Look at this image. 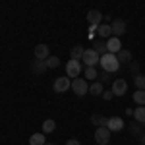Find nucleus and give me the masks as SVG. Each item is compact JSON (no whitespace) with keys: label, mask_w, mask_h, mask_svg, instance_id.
I'll return each mask as SVG.
<instances>
[{"label":"nucleus","mask_w":145,"mask_h":145,"mask_svg":"<svg viewBox=\"0 0 145 145\" xmlns=\"http://www.w3.org/2000/svg\"><path fill=\"white\" fill-rule=\"evenodd\" d=\"M101 68H103V72H108V74H114V72H118L120 70V62H118V58L116 54H110V52H106L105 56H101Z\"/></svg>","instance_id":"1"},{"label":"nucleus","mask_w":145,"mask_h":145,"mask_svg":"<svg viewBox=\"0 0 145 145\" xmlns=\"http://www.w3.org/2000/svg\"><path fill=\"white\" fill-rule=\"evenodd\" d=\"M81 62H83V64H85L87 68H95V66H97V64L101 62V56H99V52H97L95 48H85Z\"/></svg>","instance_id":"2"},{"label":"nucleus","mask_w":145,"mask_h":145,"mask_svg":"<svg viewBox=\"0 0 145 145\" xmlns=\"http://www.w3.org/2000/svg\"><path fill=\"white\" fill-rule=\"evenodd\" d=\"M72 91H74L76 95H79V97L87 95V91H89V83H87V79H85V78L72 79Z\"/></svg>","instance_id":"3"},{"label":"nucleus","mask_w":145,"mask_h":145,"mask_svg":"<svg viewBox=\"0 0 145 145\" xmlns=\"http://www.w3.org/2000/svg\"><path fill=\"white\" fill-rule=\"evenodd\" d=\"M52 89L54 93H66L68 89H72V79L64 76V78H56L54 83H52Z\"/></svg>","instance_id":"4"},{"label":"nucleus","mask_w":145,"mask_h":145,"mask_svg":"<svg viewBox=\"0 0 145 145\" xmlns=\"http://www.w3.org/2000/svg\"><path fill=\"white\" fill-rule=\"evenodd\" d=\"M79 74H81V62L70 58V62L66 64V76L72 78V79H76V78H79Z\"/></svg>","instance_id":"5"},{"label":"nucleus","mask_w":145,"mask_h":145,"mask_svg":"<svg viewBox=\"0 0 145 145\" xmlns=\"http://www.w3.org/2000/svg\"><path fill=\"white\" fill-rule=\"evenodd\" d=\"M112 93H114V97H122V95H126V91H128V81L126 79H114L112 81Z\"/></svg>","instance_id":"6"},{"label":"nucleus","mask_w":145,"mask_h":145,"mask_svg":"<svg viewBox=\"0 0 145 145\" xmlns=\"http://www.w3.org/2000/svg\"><path fill=\"white\" fill-rule=\"evenodd\" d=\"M95 141H97V145H106L110 141V130L108 128H97L95 130Z\"/></svg>","instance_id":"7"},{"label":"nucleus","mask_w":145,"mask_h":145,"mask_svg":"<svg viewBox=\"0 0 145 145\" xmlns=\"http://www.w3.org/2000/svg\"><path fill=\"white\" fill-rule=\"evenodd\" d=\"M110 29H112V37H118V39H120V35L126 33L128 25H126L124 20H114V22L110 23Z\"/></svg>","instance_id":"8"},{"label":"nucleus","mask_w":145,"mask_h":145,"mask_svg":"<svg viewBox=\"0 0 145 145\" xmlns=\"http://www.w3.org/2000/svg\"><path fill=\"white\" fill-rule=\"evenodd\" d=\"M106 50H108L110 54H118V52L122 50V43H120V39H118V37H110V39L106 41Z\"/></svg>","instance_id":"9"},{"label":"nucleus","mask_w":145,"mask_h":145,"mask_svg":"<svg viewBox=\"0 0 145 145\" xmlns=\"http://www.w3.org/2000/svg\"><path fill=\"white\" fill-rule=\"evenodd\" d=\"M48 56H50V50H48V46H46L45 43L35 46V60H43V62H45Z\"/></svg>","instance_id":"10"},{"label":"nucleus","mask_w":145,"mask_h":145,"mask_svg":"<svg viewBox=\"0 0 145 145\" xmlns=\"http://www.w3.org/2000/svg\"><path fill=\"white\" fill-rule=\"evenodd\" d=\"M106 128L112 132H120V130H124V120L120 118V116H112V118H108V124H106Z\"/></svg>","instance_id":"11"},{"label":"nucleus","mask_w":145,"mask_h":145,"mask_svg":"<svg viewBox=\"0 0 145 145\" xmlns=\"http://www.w3.org/2000/svg\"><path fill=\"white\" fill-rule=\"evenodd\" d=\"M87 22H89V25H93V27H99L101 22H103V14H101L99 10H89L87 12Z\"/></svg>","instance_id":"12"},{"label":"nucleus","mask_w":145,"mask_h":145,"mask_svg":"<svg viewBox=\"0 0 145 145\" xmlns=\"http://www.w3.org/2000/svg\"><path fill=\"white\" fill-rule=\"evenodd\" d=\"M46 70H48V66L43 60H33L31 62V72H35V74H45Z\"/></svg>","instance_id":"13"},{"label":"nucleus","mask_w":145,"mask_h":145,"mask_svg":"<svg viewBox=\"0 0 145 145\" xmlns=\"http://www.w3.org/2000/svg\"><path fill=\"white\" fill-rule=\"evenodd\" d=\"M97 33H99V37H105V39H110V37H112L110 23H101L99 27H97Z\"/></svg>","instance_id":"14"},{"label":"nucleus","mask_w":145,"mask_h":145,"mask_svg":"<svg viewBox=\"0 0 145 145\" xmlns=\"http://www.w3.org/2000/svg\"><path fill=\"white\" fill-rule=\"evenodd\" d=\"M91 122L95 124L97 128H106V124H108V118H105L103 114H93V116H91Z\"/></svg>","instance_id":"15"},{"label":"nucleus","mask_w":145,"mask_h":145,"mask_svg":"<svg viewBox=\"0 0 145 145\" xmlns=\"http://www.w3.org/2000/svg\"><path fill=\"white\" fill-rule=\"evenodd\" d=\"M83 52H85V48L83 46H72V50H70V58L72 60H79L81 62V58H83Z\"/></svg>","instance_id":"16"},{"label":"nucleus","mask_w":145,"mask_h":145,"mask_svg":"<svg viewBox=\"0 0 145 145\" xmlns=\"http://www.w3.org/2000/svg\"><path fill=\"white\" fill-rule=\"evenodd\" d=\"M116 58H118V62H120V64H130V62H132V52H130V50H126V48H122V50L116 54Z\"/></svg>","instance_id":"17"},{"label":"nucleus","mask_w":145,"mask_h":145,"mask_svg":"<svg viewBox=\"0 0 145 145\" xmlns=\"http://www.w3.org/2000/svg\"><path fill=\"white\" fill-rule=\"evenodd\" d=\"M45 143H46L45 134H33L29 137V145H45Z\"/></svg>","instance_id":"18"},{"label":"nucleus","mask_w":145,"mask_h":145,"mask_svg":"<svg viewBox=\"0 0 145 145\" xmlns=\"http://www.w3.org/2000/svg\"><path fill=\"white\" fill-rule=\"evenodd\" d=\"M134 118L137 120V124H145V106L134 108Z\"/></svg>","instance_id":"19"},{"label":"nucleus","mask_w":145,"mask_h":145,"mask_svg":"<svg viewBox=\"0 0 145 145\" xmlns=\"http://www.w3.org/2000/svg\"><path fill=\"white\" fill-rule=\"evenodd\" d=\"M89 91L93 93V95L101 97V95H103V91H105V87H103V83H101V81H93V83L89 85Z\"/></svg>","instance_id":"20"},{"label":"nucleus","mask_w":145,"mask_h":145,"mask_svg":"<svg viewBox=\"0 0 145 145\" xmlns=\"http://www.w3.org/2000/svg\"><path fill=\"white\" fill-rule=\"evenodd\" d=\"M134 101L137 103V106H145V91L137 89L134 93Z\"/></svg>","instance_id":"21"},{"label":"nucleus","mask_w":145,"mask_h":145,"mask_svg":"<svg viewBox=\"0 0 145 145\" xmlns=\"http://www.w3.org/2000/svg\"><path fill=\"white\" fill-rule=\"evenodd\" d=\"M85 79H89V81H95V79L99 78V72L95 70V68H85Z\"/></svg>","instance_id":"22"},{"label":"nucleus","mask_w":145,"mask_h":145,"mask_svg":"<svg viewBox=\"0 0 145 145\" xmlns=\"http://www.w3.org/2000/svg\"><path fill=\"white\" fill-rule=\"evenodd\" d=\"M54 128H56V122H54V120H50V118L43 122V132H45V134H50V132H54Z\"/></svg>","instance_id":"23"},{"label":"nucleus","mask_w":145,"mask_h":145,"mask_svg":"<svg viewBox=\"0 0 145 145\" xmlns=\"http://www.w3.org/2000/svg\"><path fill=\"white\" fill-rule=\"evenodd\" d=\"M134 83H135V87H137V89L145 91V76H143V74H137V76L134 78Z\"/></svg>","instance_id":"24"},{"label":"nucleus","mask_w":145,"mask_h":145,"mask_svg":"<svg viewBox=\"0 0 145 145\" xmlns=\"http://www.w3.org/2000/svg\"><path fill=\"white\" fill-rule=\"evenodd\" d=\"M45 62H46V66H48V68H58V66H60V58H58V56H48Z\"/></svg>","instance_id":"25"},{"label":"nucleus","mask_w":145,"mask_h":145,"mask_svg":"<svg viewBox=\"0 0 145 145\" xmlns=\"http://www.w3.org/2000/svg\"><path fill=\"white\" fill-rule=\"evenodd\" d=\"M93 48L99 52V56H105L106 52H108V50H106V43H101V41H99V43H97L95 46H93Z\"/></svg>","instance_id":"26"},{"label":"nucleus","mask_w":145,"mask_h":145,"mask_svg":"<svg viewBox=\"0 0 145 145\" xmlns=\"http://www.w3.org/2000/svg\"><path fill=\"white\" fill-rule=\"evenodd\" d=\"M99 81H101V83H108V81H110V74H108V72H101V74H99Z\"/></svg>","instance_id":"27"},{"label":"nucleus","mask_w":145,"mask_h":145,"mask_svg":"<svg viewBox=\"0 0 145 145\" xmlns=\"http://www.w3.org/2000/svg\"><path fill=\"white\" fill-rule=\"evenodd\" d=\"M101 97H103L105 101H110L112 97H114V93H112V91H103V95H101Z\"/></svg>","instance_id":"28"},{"label":"nucleus","mask_w":145,"mask_h":145,"mask_svg":"<svg viewBox=\"0 0 145 145\" xmlns=\"http://www.w3.org/2000/svg\"><path fill=\"white\" fill-rule=\"evenodd\" d=\"M130 70H132V72H134L135 76H137V70H139V64H137V62H132V64H130Z\"/></svg>","instance_id":"29"},{"label":"nucleus","mask_w":145,"mask_h":145,"mask_svg":"<svg viewBox=\"0 0 145 145\" xmlns=\"http://www.w3.org/2000/svg\"><path fill=\"white\" fill-rule=\"evenodd\" d=\"M66 145H81V143H79V139H68Z\"/></svg>","instance_id":"30"},{"label":"nucleus","mask_w":145,"mask_h":145,"mask_svg":"<svg viewBox=\"0 0 145 145\" xmlns=\"http://www.w3.org/2000/svg\"><path fill=\"white\" fill-rule=\"evenodd\" d=\"M139 126H141V124H137V126H134V128H132V132H134V134H139Z\"/></svg>","instance_id":"31"},{"label":"nucleus","mask_w":145,"mask_h":145,"mask_svg":"<svg viewBox=\"0 0 145 145\" xmlns=\"http://www.w3.org/2000/svg\"><path fill=\"white\" fill-rule=\"evenodd\" d=\"M139 143H141V145H145V134H141V135H139Z\"/></svg>","instance_id":"32"},{"label":"nucleus","mask_w":145,"mask_h":145,"mask_svg":"<svg viewBox=\"0 0 145 145\" xmlns=\"http://www.w3.org/2000/svg\"><path fill=\"white\" fill-rule=\"evenodd\" d=\"M126 114L128 116H134V108H126Z\"/></svg>","instance_id":"33"},{"label":"nucleus","mask_w":145,"mask_h":145,"mask_svg":"<svg viewBox=\"0 0 145 145\" xmlns=\"http://www.w3.org/2000/svg\"><path fill=\"white\" fill-rule=\"evenodd\" d=\"M45 145H54V143H50V141H46V143Z\"/></svg>","instance_id":"34"}]
</instances>
